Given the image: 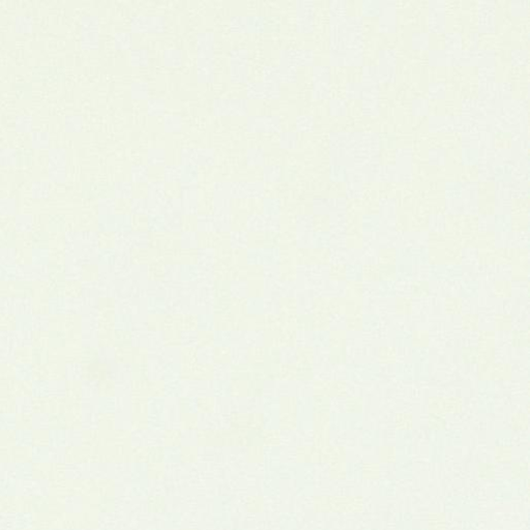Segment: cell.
<instances>
[{"instance_id":"1","label":"cell","mask_w":530,"mask_h":530,"mask_svg":"<svg viewBox=\"0 0 530 530\" xmlns=\"http://www.w3.org/2000/svg\"><path fill=\"white\" fill-rule=\"evenodd\" d=\"M427 261L434 266H459L463 261L462 248L456 242H430Z\"/></svg>"},{"instance_id":"2","label":"cell","mask_w":530,"mask_h":530,"mask_svg":"<svg viewBox=\"0 0 530 530\" xmlns=\"http://www.w3.org/2000/svg\"><path fill=\"white\" fill-rule=\"evenodd\" d=\"M478 367L489 366L494 363L496 355V333L490 330H484L478 333L477 341Z\"/></svg>"},{"instance_id":"3","label":"cell","mask_w":530,"mask_h":530,"mask_svg":"<svg viewBox=\"0 0 530 530\" xmlns=\"http://www.w3.org/2000/svg\"><path fill=\"white\" fill-rule=\"evenodd\" d=\"M478 378L481 381H507L513 376V368L507 363H495L485 367H478Z\"/></svg>"},{"instance_id":"4","label":"cell","mask_w":530,"mask_h":530,"mask_svg":"<svg viewBox=\"0 0 530 530\" xmlns=\"http://www.w3.org/2000/svg\"><path fill=\"white\" fill-rule=\"evenodd\" d=\"M316 396H323L328 398H343L347 396L348 384L341 379L321 380L314 384Z\"/></svg>"},{"instance_id":"5","label":"cell","mask_w":530,"mask_h":530,"mask_svg":"<svg viewBox=\"0 0 530 530\" xmlns=\"http://www.w3.org/2000/svg\"><path fill=\"white\" fill-rule=\"evenodd\" d=\"M364 294H365V286H364L363 281L354 280V281L347 282L345 286V298L364 300Z\"/></svg>"},{"instance_id":"6","label":"cell","mask_w":530,"mask_h":530,"mask_svg":"<svg viewBox=\"0 0 530 530\" xmlns=\"http://www.w3.org/2000/svg\"><path fill=\"white\" fill-rule=\"evenodd\" d=\"M394 308L398 315L407 316L413 311V300L408 296H399L395 299Z\"/></svg>"},{"instance_id":"7","label":"cell","mask_w":530,"mask_h":530,"mask_svg":"<svg viewBox=\"0 0 530 530\" xmlns=\"http://www.w3.org/2000/svg\"><path fill=\"white\" fill-rule=\"evenodd\" d=\"M399 253L394 248H382L378 252V265H397Z\"/></svg>"},{"instance_id":"8","label":"cell","mask_w":530,"mask_h":530,"mask_svg":"<svg viewBox=\"0 0 530 530\" xmlns=\"http://www.w3.org/2000/svg\"><path fill=\"white\" fill-rule=\"evenodd\" d=\"M493 294L497 298L505 299L512 296L513 294V286L512 282L505 279L496 281L493 285Z\"/></svg>"},{"instance_id":"9","label":"cell","mask_w":530,"mask_h":530,"mask_svg":"<svg viewBox=\"0 0 530 530\" xmlns=\"http://www.w3.org/2000/svg\"><path fill=\"white\" fill-rule=\"evenodd\" d=\"M361 280L365 282H379L380 272L379 265L374 263H367L361 266Z\"/></svg>"},{"instance_id":"10","label":"cell","mask_w":530,"mask_h":530,"mask_svg":"<svg viewBox=\"0 0 530 530\" xmlns=\"http://www.w3.org/2000/svg\"><path fill=\"white\" fill-rule=\"evenodd\" d=\"M463 300L460 297L451 296L444 299L443 309L444 312L449 315H460L463 312Z\"/></svg>"},{"instance_id":"11","label":"cell","mask_w":530,"mask_h":530,"mask_svg":"<svg viewBox=\"0 0 530 530\" xmlns=\"http://www.w3.org/2000/svg\"><path fill=\"white\" fill-rule=\"evenodd\" d=\"M344 315L346 317L363 316L364 315V300L345 298Z\"/></svg>"},{"instance_id":"12","label":"cell","mask_w":530,"mask_h":530,"mask_svg":"<svg viewBox=\"0 0 530 530\" xmlns=\"http://www.w3.org/2000/svg\"><path fill=\"white\" fill-rule=\"evenodd\" d=\"M331 252L327 248H319L313 251L310 257L306 258V261H310L313 264H320V265H327L331 262Z\"/></svg>"},{"instance_id":"13","label":"cell","mask_w":530,"mask_h":530,"mask_svg":"<svg viewBox=\"0 0 530 530\" xmlns=\"http://www.w3.org/2000/svg\"><path fill=\"white\" fill-rule=\"evenodd\" d=\"M348 335L344 330H332L329 333V344L331 348H346Z\"/></svg>"},{"instance_id":"14","label":"cell","mask_w":530,"mask_h":530,"mask_svg":"<svg viewBox=\"0 0 530 530\" xmlns=\"http://www.w3.org/2000/svg\"><path fill=\"white\" fill-rule=\"evenodd\" d=\"M410 291L413 297L425 298L431 293V284L427 280H416L411 284Z\"/></svg>"},{"instance_id":"15","label":"cell","mask_w":530,"mask_h":530,"mask_svg":"<svg viewBox=\"0 0 530 530\" xmlns=\"http://www.w3.org/2000/svg\"><path fill=\"white\" fill-rule=\"evenodd\" d=\"M431 341L430 333L426 330H416L410 335V343L416 349H424L429 346Z\"/></svg>"},{"instance_id":"16","label":"cell","mask_w":530,"mask_h":530,"mask_svg":"<svg viewBox=\"0 0 530 530\" xmlns=\"http://www.w3.org/2000/svg\"><path fill=\"white\" fill-rule=\"evenodd\" d=\"M479 323V317L477 314H474V313H467V314H464L461 318V328L464 331L473 332L478 331Z\"/></svg>"},{"instance_id":"17","label":"cell","mask_w":530,"mask_h":530,"mask_svg":"<svg viewBox=\"0 0 530 530\" xmlns=\"http://www.w3.org/2000/svg\"><path fill=\"white\" fill-rule=\"evenodd\" d=\"M330 279L332 282L341 283L347 280V265L344 263H334L329 270Z\"/></svg>"},{"instance_id":"18","label":"cell","mask_w":530,"mask_h":530,"mask_svg":"<svg viewBox=\"0 0 530 530\" xmlns=\"http://www.w3.org/2000/svg\"><path fill=\"white\" fill-rule=\"evenodd\" d=\"M313 319V329L319 332H324L331 329V315L323 314V313H315Z\"/></svg>"},{"instance_id":"19","label":"cell","mask_w":530,"mask_h":530,"mask_svg":"<svg viewBox=\"0 0 530 530\" xmlns=\"http://www.w3.org/2000/svg\"><path fill=\"white\" fill-rule=\"evenodd\" d=\"M378 360L382 365H392L397 360V349L393 346H383L378 350Z\"/></svg>"},{"instance_id":"20","label":"cell","mask_w":530,"mask_h":530,"mask_svg":"<svg viewBox=\"0 0 530 530\" xmlns=\"http://www.w3.org/2000/svg\"><path fill=\"white\" fill-rule=\"evenodd\" d=\"M511 343L516 348H526L529 345V333L526 330L514 331L511 335Z\"/></svg>"},{"instance_id":"21","label":"cell","mask_w":530,"mask_h":530,"mask_svg":"<svg viewBox=\"0 0 530 530\" xmlns=\"http://www.w3.org/2000/svg\"><path fill=\"white\" fill-rule=\"evenodd\" d=\"M513 318L509 314H498L495 316L494 319V325H495V330L498 331H510L513 330Z\"/></svg>"},{"instance_id":"22","label":"cell","mask_w":530,"mask_h":530,"mask_svg":"<svg viewBox=\"0 0 530 530\" xmlns=\"http://www.w3.org/2000/svg\"><path fill=\"white\" fill-rule=\"evenodd\" d=\"M511 278L514 282H525L529 276V264L511 265Z\"/></svg>"},{"instance_id":"23","label":"cell","mask_w":530,"mask_h":530,"mask_svg":"<svg viewBox=\"0 0 530 530\" xmlns=\"http://www.w3.org/2000/svg\"><path fill=\"white\" fill-rule=\"evenodd\" d=\"M380 282L393 283L398 278V265H379Z\"/></svg>"},{"instance_id":"24","label":"cell","mask_w":530,"mask_h":530,"mask_svg":"<svg viewBox=\"0 0 530 530\" xmlns=\"http://www.w3.org/2000/svg\"><path fill=\"white\" fill-rule=\"evenodd\" d=\"M444 407H445V411H449V412L461 411V409L463 407V400L458 396L444 397Z\"/></svg>"},{"instance_id":"25","label":"cell","mask_w":530,"mask_h":530,"mask_svg":"<svg viewBox=\"0 0 530 530\" xmlns=\"http://www.w3.org/2000/svg\"><path fill=\"white\" fill-rule=\"evenodd\" d=\"M461 357L463 363L466 365H475L478 360V353L476 347L468 346L464 347L461 351Z\"/></svg>"},{"instance_id":"26","label":"cell","mask_w":530,"mask_h":530,"mask_svg":"<svg viewBox=\"0 0 530 530\" xmlns=\"http://www.w3.org/2000/svg\"><path fill=\"white\" fill-rule=\"evenodd\" d=\"M477 261H478V263H479L480 265H485V266H491V265H496L495 249L487 250V251H478Z\"/></svg>"},{"instance_id":"27","label":"cell","mask_w":530,"mask_h":530,"mask_svg":"<svg viewBox=\"0 0 530 530\" xmlns=\"http://www.w3.org/2000/svg\"><path fill=\"white\" fill-rule=\"evenodd\" d=\"M345 328L349 331H360L364 330V315L363 316H351L346 317Z\"/></svg>"},{"instance_id":"28","label":"cell","mask_w":530,"mask_h":530,"mask_svg":"<svg viewBox=\"0 0 530 530\" xmlns=\"http://www.w3.org/2000/svg\"><path fill=\"white\" fill-rule=\"evenodd\" d=\"M347 360L346 348H331L330 352V361L334 365H343Z\"/></svg>"},{"instance_id":"29","label":"cell","mask_w":530,"mask_h":530,"mask_svg":"<svg viewBox=\"0 0 530 530\" xmlns=\"http://www.w3.org/2000/svg\"><path fill=\"white\" fill-rule=\"evenodd\" d=\"M428 406H429L430 411L434 412V413H441L445 411L444 397H441V396L430 397V399L428 400Z\"/></svg>"},{"instance_id":"30","label":"cell","mask_w":530,"mask_h":530,"mask_svg":"<svg viewBox=\"0 0 530 530\" xmlns=\"http://www.w3.org/2000/svg\"><path fill=\"white\" fill-rule=\"evenodd\" d=\"M361 408H363V400L360 397H351L346 401V409L349 411L357 412L361 410Z\"/></svg>"},{"instance_id":"31","label":"cell","mask_w":530,"mask_h":530,"mask_svg":"<svg viewBox=\"0 0 530 530\" xmlns=\"http://www.w3.org/2000/svg\"><path fill=\"white\" fill-rule=\"evenodd\" d=\"M361 279V266L358 264H352L347 266V280L354 281Z\"/></svg>"},{"instance_id":"32","label":"cell","mask_w":530,"mask_h":530,"mask_svg":"<svg viewBox=\"0 0 530 530\" xmlns=\"http://www.w3.org/2000/svg\"><path fill=\"white\" fill-rule=\"evenodd\" d=\"M412 275V267L410 264L403 263L398 266V278L402 279H408Z\"/></svg>"},{"instance_id":"33","label":"cell","mask_w":530,"mask_h":530,"mask_svg":"<svg viewBox=\"0 0 530 530\" xmlns=\"http://www.w3.org/2000/svg\"><path fill=\"white\" fill-rule=\"evenodd\" d=\"M478 290V286L475 282H468L462 287V293L464 296H473Z\"/></svg>"},{"instance_id":"34","label":"cell","mask_w":530,"mask_h":530,"mask_svg":"<svg viewBox=\"0 0 530 530\" xmlns=\"http://www.w3.org/2000/svg\"><path fill=\"white\" fill-rule=\"evenodd\" d=\"M379 324V320H378V317H376L375 315H367L366 317H364V330L365 329H368V330H373L378 327Z\"/></svg>"},{"instance_id":"35","label":"cell","mask_w":530,"mask_h":530,"mask_svg":"<svg viewBox=\"0 0 530 530\" xmlns=\"http://www.w3.org/2000/svg\"><path fill=\"white\" fill-rule=\"evenodd\" d=\"M395 291V286L391 282H382V285H380V292L383 295H392Z\"/></svg>"},{"instance_id":"36","label":"cell","mask_w":530,"mask_h":530,"mask_svg":"<svg viewBox=\"0 0 530 530\" xmlns=\"http://www.w3.org/2000/svg\"><path fill=\"white\" fill-rule=\"evenodd\" d=\"M298 376L303 377V379H311L313 377V370L310 366H302V368H300L298 370Z\"/></svg>"}]
</instances>
